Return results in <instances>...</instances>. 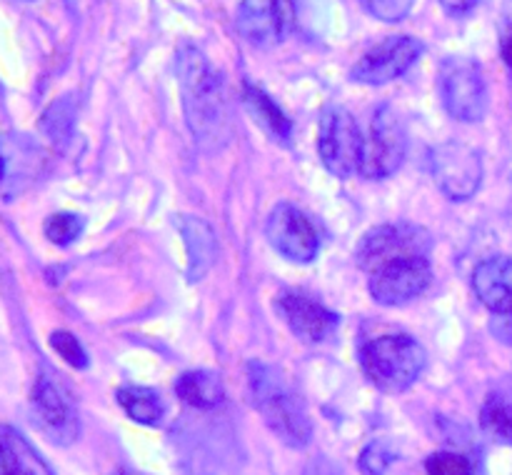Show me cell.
<instances>
[{
    "label": "cell",
    "mask_w": 512,
    "mask_h": 475,
    "mask_svg": "<svg viewBox=\"0 0 512 475\" xmlns=\"http://www.w3.org/2000/svg\"><path fill=\"white\" fill-rule=\"evenodd\" d=\"M178 83L185 123L195 145L203 153H218L230 145L235 118L228 88L223 75L210 65L208 55L193 43H183L178 50Z\"/></svg>",
    "instance_id": "obj_1"
},
{
    "label": "cell",
    "mask_w": 512,
    "mask_h": 475,
    "mask_svg": "<svg viewBox=\"0 0 512 475\" xmlns=\"http://www.w3.org/2000/svg\"><path fill=\"white\" fill-rule=\"evenodd\" d=\"M250 403L270 430L290 448H305L313 438V423L298 390L278 368L253 360L248 363Z\"/></svg>",
    "instance_id": "obj_2"
},
{
    "label": "cell",
    "mask_w": 512,
    "mask_h": 475,
    "mask_svg": "<svg viewBox=\"0 0 512 475\" xmlns=\"http://www.w3.org/2000/svg\"><path fill=\"white\" fill-rule=\"evenodd\" d=\"M360 368L375 388L403 393L425 368V348L405 333L380 335L360 348Z\"/></svg>",
    "instance_id": "obj_3"
},
{
    "label": "cell",
    "mask_w": 512,
    "mask_h": 475,
    "mask_svg": "<svg viewBox=\"0 0 512 475\" xmlns=\"http://www.w3.org/2000/svg\"><path fill=\"white\" fill-rule=\"evenodd\" d=\"M438 90L445 110L460 123H478L488 113V80L470 55H448L440 63Z\"/></svg>",
    "instance_id": "obj_4"
},
{
    "label": "cell",
    "mask_w": 512,
    "mask_h": 475,
    "mask_svg": "<svg viewBox=\"0 0 512 475\" xmlns=\"http://www.w3.org/2000/svg\"><path fill=\"white\" fill-rule=\"evenodd\" d=\"M363 145L365 135L360 133L355 115L340 105H328L318 125V153L325 168L338 178L360 173Z\"/></svg>",
    "instance_id": "obj_5"
},
{
    "label": "cell",
    "mask_w": 512,
    "mask_h": 475,
    "mask_svg": "<svg viewBox=\"0 0 512 475\" xmlns=\"http://www.w3.org/2000/svg\"><path fill=\"white\" fill-rule=\"evenodd\" d=\"M430 248H433L430 233L420 225L385 223L363 235L358 250H355V258H358L360 268L370 275L380 265L393 263V260L415 258V255L428 258Z\"/></svg>",
    "instance_id": "obj_6"
},
{
    "label": "cell",
    "mask_w": 512,
    "mask_h": 475,
    "mask_svg": "<svg viewBox=\"0 0 512 475\" xmlns=\"http://www.w3.org/2000/svg\"><path fill=\"white\" fill-rule=\"evenodd\" d=\"M405 150H408V135L403 120L390 105H380L370 118V130L365 135L360 175L370 180L388 178L403 165Z\"/></svg>",
    "instance_id": "obj_7"
},
{
    "label": "cell",
    "mask_w": 512,
    "mask_h": 475,
    "mask_svg": "<svg viewBox=\"0 0 512 475\" xmlns=\"http://www.w3.org/2000/svg\"><path fill=\"white\" fill-rule=\"evenodd\" d=\"M30 415L40 433L55 445H73L80 435V418L75 400L50 375H40L30 393Z\"/></svg>",
    "instance_id": "obj_8"
},
{
    "label": "cell",
    "mask_w": 512,
    "mask_h": 475,
    "mask_svg": "<svg viewBox=\"0 0 512 475\" xmlns=\"http://www.w3.org/2000/svg\"><path fill=\"white\" fill-rule=\"evenodd\" d=\"M430 173L450 200H468L483 183V158L468 143L448 140L430 153Z\"/></svg>",
    "instance_id": "obj_9"
},
{
    "label": "cell",
    "mask_w": 512,
    "mask_h": 475,
    "mask_svg": "<svg viewBox=\"0 0 512 475\" xmlns=\"http://www.w3.org/2000/svg\"><path fill=\"white\" fill-rule=\"evenodd\" d=\"M423 43L413 35H388L363 53L350 78L365 85H385L408 73L423 55Z\"/></svg>",
    "instance_id": "obj_10"
},
{
    "label": "cell",
    "mask_w": 512,
    "mask_h": 475,
    "mask_svg": "<svg viewBox=\"0 0 512 475\" xmlns=\"http://www.w3.org/2000/svg\"><path fill=\"white\" fill-rule=\"evenodd\" d=\"M235 28L255 48H273L295 28V0H240Z\"/></svg>",
    "instance_id": "obj_11"
},
{
    "label": "cell",
    "mask_w": 512,
    "mask_h": 475,
    "mask_svg": "<svg viewBox=\"0 0 512 475\" xmlns=\"http://www.w3.org/2000/svg\"><path fill=\"white\" fill-rule=\"evenodd\" d=\"M265 235L275 253L293 263H310L320 250V233L313 220L295 208L293 203H280L270 210Z\"/></svg>",
    "instance_id": "obj_12"
},
{
    "label": "cell",
    "mask_w": 512,
    "mask_h": 475,
    "mask_svg": "<svg viewBox=\"0 0 512 475\" xmlns=\"http://www.w3.org/2000/svg\"><path fill=\"white\" fill-rule=\"evenodd\" d=\"M430 280H433V270H430L428 258L423 255L400 258L370 273V293L383 305H403L423 295Z\"/></svg>",
    "instance_id": "obj_13"
},
{
    "label": "cell",
    "mask_w": 512,
    "mask_h": 475,
    "mask_svg": "<svg viewBox=\"0 0 512 475\" xmlns=\"http://www.w3.org/2000/svg\"><path fill=\"white\" fill-rule=\"evenodd\" d=\"M275 310L285 320V325L308 343H320V340L330 338L340 323L338 313H333L315 295L300 288L283 290L275 300Z\"/></svg>",
    "instance_id": "obj_14"
},
{
    "label": "cell",
    "mask_w": 512,
    "mask_h": 475,
    "mask_svg": "<svg viewBox=\"0 0 512 475\" xmlns=\"http://www.w3.org/2000/svg\"><path fill=\"white\" fill-rule=\"evenodd\" d=\"M43 170V148L30 135L8 133L3 138V195L13 200L35 183Z\"/></svg>",
    "instance_id": "obj_15"
},
{
    "label": "cell",
    "mask_w": 512,
    "mask_h": 475,
    "mask_svg": "<svg viewBox=\"0 0 512 475\" xmlns=\"http://www.w3.org/2000/svg\"><path fill=\"white\" fill-rule=\"evenodd\" d=\"M473 290L480 303L493 313L512 308V258L493 255L483 260L473 273Z\"/></svg>",
    "instance_id": "obj_16"
},
{
    "label": "cell",
    "mask_w": 512,
    "mask_h": 475,
    "mask_svg": "<svg viewBox=\"0 0 512 475\" xmlns=\"http://www.w3.org/2000/svg\"><path fill=\"white\" fill-rule=\"evenodd\" d=\"M178 228L183 233L185 248H188V280L198 283L218 258V238H215L213 228L195 215H180Z\"/></svg>",
    "instance_id": "obj_17"
},
{
    "label": "cell",
    "mask_w": 512,
    "mask_h": 475,
    "mask_svg": "<svg viewBox=\"0 0 512 475\" xmlns=\"http://www.w3.org/2000/svg\"><path fill=\"white\" fill-rule=\"evenodd\" d=\"M175 393H178V398L183 403L198 410L218 408L225 398L223 380L213 370H188V373L178 375V380H175Z\"/></svg>",
    "instance_id": "obj_18"
},
{
    "label": "cell",
    "mask_w": 512,
    "mask_h": 475,
    "mask_svg": "<svg viewBox=\"0 0 512 475\" xmlns=\"http://www.w3.org/2000/svg\"><path fill=\"white\" fill-rule=\"evenodd\" d=\"M0 435H3V475H53L33 445L10 425H5Z\"/></svg>",
    "instance_id": "obj_19"
},
{
    "label": "cell",
    "mask_w": 512,
    "mask_h": 475,
    "mask_svg": "<svg viewBox=\"0 0 512 475\" xmlns=\"http://www.w3.org/2000/svg\"><path fill=\"white\" fill-rule=\"evenodd\" d=\"M245 105H248L250 113L255 115V120H258L278 143H290L293 125H290L288 115L278 108V103H275L265 90L255 88V85L250 83L245 85Z\"/></svg>",
    "instance_id": "obj_20"
},
{
    "label": "cell",
    "mask_w": 512,
    "mask_h": 475,
    "mask_svg": "<svg viewBox=\"0 0 512 475\" xmlns=\"http://www.w3.org/2000/svg\"><path fill=\"white\" fill-rule=\"evenodd\" d=\"M118 403L130 420L140 425H158L163 420L165 405L153 388L125 385L118 390Z\"/></svg>",
    "instance_id": "obj_21"
},
{
    "label": "cell",
    "mask_w": 512,
    "mask_h": 475,
    "mask_svg": "<svg viewBox=\"0 0 512 475\" xmlns=\"http://www.w3.org/2000/svg\"><path fill=\"white\" fill-rule=\"evenodd\" d=\"M483 430L495 443L512 445V403L503 395H490L480 413Z\"/></svg>",
    "instance_id": "obj_22"
},
{
    "label": "cell",
    "mask_w": 512,
    "mask_h": 475,
    "mask_svg": "<svg viewBox=\"0 0 512 475\" xmlns=\"http://www.w3.org/2000/svg\"><path fill=\"white\" fill-rule=\"evenodd\" d=\"M75 120V100L73 95H65V98L55 100L43 115V130L53 143H60L70 135Z\"/></svg>",
    "instance_id": "obj_23"
},
{
    "label": "cell",
    "mask_w": 512,
    "mask_h": 475,
    "mask_svg": "<svg viewBox=\"0 0 512 475\" xmlns=\"http://www.w3.org/2000/svg\"><path fill=\"white\" fill-rule=\"evenodd\" d=\"M85 228V220L75 213H55L45 220V238L50 240L53 245H65L75 243L80 238Z\"/></svg>",
    "instance_id": "obj_24"
},
{
    "label": "cell",
    "mask_w": 512,
    "mask_h": 475,
    "mask_svg": "<svg viewBox=\"0 0 512 475\" xmlns=\"http://www.w3.org/2000/svg\"><path fill=\"white\" fill-rule=\"evenodd\" d=\"M395 460H398V453L385 440H375L360 453L358 468L363 470V475H388Z\"/></svg>",
    "instance_id": "obj_25"
},
{
    "label": "cell",
    "mask_w": 512,
    "mask_h": 475,
    "mask_svg": "<svg viewBox=\"0 0 512 475\" xmlns=\"http://www.w3.org/2000/svg\"><path fill=\"white\" fill-rule=\"evenodd\" d=\"M425 473L428 475H473V463L465 455L453 450H440L425 460Z\"/></svg>",
    "instance_id": "obj_26"
},
{
    "label": "cell",
    "mask_w": 512,
    "mask_h": 475,
    "mask_svg": "<svg viewBox=\"0 0 512 475\" xmlns=\"http://www.w3.org/2000/svg\"><path fill=\"white\" fill-rule=\"evenodd\" d=\"M50 345H53L55 353H58L68 365H73V368L78 370L88 368V353H85V348L80 345V340L75 338L73 333H68V330H55V333L50 335Z\"/></svg>",
    "instance_id": "obj_27"
},
{
    "label": "cell",
    "mask_w": 512,
    "mask_h": 475,
    "mask_svg": "<svg viewBox=\"0 0 512 475\" xmlns=\"http://www.w3.org/2000/svg\"><path fill=\"white\" fill-rule=\"evenodd\" d=\"M360 3L373 18L383 20V23H400L410 15L415 0H360Z\"/></svg>",
    "instance_id": "obj_28"
},
{
    "label": "cell",
    "mask_w": 512,
    "mask_h": 475,
    "mask_svg": "<svg viewBox=\"0 0 512 475\" xmlns=\"http://www.w3.org/2000/svg\"><path fill=\"white\" fill-rule=\"evenodd\" d=\"M490 330L498 340L512 345V308L503 310V313H493V320H490Z\"/></svg>",
    "instance_id": "obj_29"
},
{
    "label": "cell",
    "mask_w": 512,
    "mask_h": 475,
    "mask_svg": "<svg viewBox=\"0 0 512 475\" xmlns=\"http://www.w3.org/2000/svg\"><path fill=\"white\" fill-rule=\"evenodd\" d=\"M305 475H338V470H335V465L325 455H315L308 463V468H305Z\"/></svg>",
    "instance_id": "obj_30"
},
{
    "label": "cell",
    "mask_w": 512,
    "mask_h": 475,
    "mask_svg": "<svg viewBox=\"0 0 512 475\" xmlns=\"http://www.w3.org/2000/svg\"><path fill=\"white\" fill-rule=\"evenodd\" d=\"M440 5L445 8V13L455 15V18H460V15H468L470 10L478 5V0H440Z\"/></svg>",
    "instance_id": "obj_31"
},
{
    "label": "cell",
    "mask_w": 512,
    "mask_h": 475,
    "mask_svg": "<svg viewBox=\"0 0 512 475\" xmlns=\"http://www.w3.org/2000/svg\"><path fill=\"white\" fill-rule=\"evenodd\" d=\"M503 60L512 68V30L505 35V40H503Z\"/></svg>",
    "instance_id": "obj_32"
},
{
    "label": "cell",
    "mask_w": 512,
    "mask_h": 475,
    "mask_svg": "<svg viewBox=\"0 0 512 475\" xmlns=\"http://www.w3.org/2000/svg\"><path fill=\"white\" fill-rule=\"evenodd\" d=\"M23 3H30V0H23Z\"/></svg>",
    "instance_id": "obj_33"
},
{
    "label": "cell",
    "mask_w": 512,
    "mask_h": 475,
    "mask_svg": "<svg viewBox=\"0 0 512 475\" xmlns=\"http://www.w3.org/2000/svg\"><path fill=\"white\" fill-rule=\"evenodd\" d=\"M115 475H125V473H115Z\"/></svg>",
    "instance_id": "obj_34"
}]
</instances>
